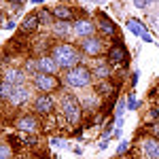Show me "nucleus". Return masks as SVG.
Returning <instances> with one entry per match:
<instances>
[{
  "mask_svg": "<svg viewBox=\"0 0 159 159\" xmlns=\"http://www.w3.org/2000/svg\"><path fill=\"white\" fill-rule=\"evenodd\" d=\"M55 32H57V34H66V25H64V24L55 25Z\"/></svg>",
  "mask_w": 159,
  "mask_h": 159,
  "instance_id": "nucleus-24",
  "label": "nucleus"
},
{
  "mask_svg": "<svg viewBox=\"0 0 159 159\" xmlns=\"http://www.w3.org/2000/svg\"><path fill=\"white\" fill-rule=\"evenodd\" d=\"M112 91V85H106V83H102V85H98V93H102V96H106V93H110Z\"/></svg>",
  "mask_w": 159,
  "mask_h": 159,
  "instance_id": "nucleus-22",
  "label": "nucleus"
},
{
  "mask_svg": "<svg viewBox=\"0 0 159 159\" xmlns=\"http://www.w3.org/2000/svg\"><path fill=\"white\" fill-rule=\"evenodd\" d=\"M53 17H57L60 21H72V19H74V13H72L70 7L60 4V7H53Z\"/></svg>",
  "mask_w": 159,
  "mask_h": 159,
  "instance_id": "nucleus-12",
  "label": "nucleus"
},
{
  "mask_svg": "<svg viewBox=\"0 0 159 159\" xmlns=\"http://www.w3.org/2000/svg\"><path fill=\"white\" fill-rule=\"evenodd\" d=\"M127 148H129V142H127V140H121V144H119V148H117V153L121 155V153H125Z\"/></svg>",
  "mask_w": 159,
  "mask_h": 159,
  "instance_id": "nucleus-23",
  "label": "nucleus"
},
{
  "mask_svg": "<svg viewBox=\"0 0 159 159\" xmlns=\"http://www.w3.org/2000/svg\"><path fill=\"white\" fill-rule=\"evenodd\" d=\"M0 106H2V98H0Z\"/></svg>",
  "mask_w": 159,
  "mask_h": 159,
  "instance_id": "nucleus-30",
  "label": "nucleus"
},
{
  "mask_svg": "<svg viewBox=\"0 0 159 159\" xmlns=\"http://www.w3.org/2000/svg\"><path fill=\"white\" fill-rule=\"evenodd\" d=\"M53 106H55V102H53V98H51L49 93H43V96H38L36 102H34V108H36V112H51L53 110Z\"/></svg>",
  "mask_w": 159,
  "mask_h": 159,
  "instance_id": "nucleus-8",
  "label": "nucleus"
},
{
  "mask_svg": "<svg viewBox=\"0 0 159 159\" xmlns=\"http://www.w3.org/2000/svg\"><path fill=\"white\" fill-rule=\"evenodd\" d=\"M127 28H129V32H134L136 36H142V34L147 32V30H144V25L140 24L138 19H129V21H127Z\"/></svg>",
  "mask_w": 159,
  "mask_h": 159,
  "instance_id": "nucleus-17",
  "label": "nucleus"
},
{
  "mask_svg": "<svg viewBox=\"0 0 159 159\" xmlns=\"http://www.w3.org/2000/svg\"><path fill=\"white\" fill-rule=\"evenodd\" d=\"M93 30H96V24H91L89 19H81V21H74V34L76 36H93Z\"/></svg>",
  "mask_w": 159,
  "mask_h": 159,
  "instance_id": "nucleus-5",
  "label": "nucleus"
},
{
  "mask_svg": "<svg viewBox=\"0 0 159 159\" xmlns=\"http://www.w3.org/2000/svg\"><path fill=\"white\" fill-rule=\"evenodd\" d=\"M147 2H148V0H134V4L138 7V9H142V7H147Z\"/></svg>",
  "mask_w": 159,
  "mask_h": 159,
  "instance_id": "nucleus-25",
  "label": "nucleus"
},
{
  "mask_svg": "<svg viewBox=\"0 0 159 159\" xmlns=\"http://www.w3.org/2000/svg\"><path fill=\"white\" fill-rule=\"evenodd\" d=\"M9 100H11L13 104H24L25 100H28V89H25L24 85H13Z\"/></svg>",
  "mask_w": 159,
  "mask_h": 159,
  "instance_id": "nucleus-10",
  "label": "nucleus"
},
{
  "mask_svg": "<svg viewBox=\"0 0 159 159\" xmlns=\"http://www.w3.org/2000/svg\"><path fill=\"white\" fill-rule=\"evenodd\" d=\"M123 60H127V49L123 47L121 43H115V45L108 49V61H112V64H121Z\"/></svg>",
  "mask_w": 159,
  "mask_h": 159,
  "instance_id": "nucleus-7",
  "label": "nucleus"
},
{
  "mask_svg": "<svg viewBox=\"0 0 159 159\" xmlns=\"http://www.w3.org/2000/svg\"><path fill=\"white\" fill-rule=\"evenodd\" d=\"M93 74H98L100 79H106V76H110V68H108V64H100L98 68L93 70Z\"/></svg>",
  "mask_w": 159,
  "mask_h": 159,
  "instance_id": "nucleus-18",
  "label": "nucleus"
},
{
  "mask_svg": "<svg viewBox=\"0 0 159 159\" xmlns=\"http://www.w3.org/2000/svg\"><path fill=\"white\" fill-rule=\"evenodd\" d=\"M83 51H85L87 55H100L102 53V40L96 36H87L85 40H83Z\"/></svg>",
  "mask_w": 159,
  "mask_h": 159,
  "instance_id": "nucleus-6",
  "label": "nucleus"
},
{
  "mask_svg": "<svg viewBox=\"0 0 159 159\" xmlns=\"http://www.w3.org/2000/svg\"><path fill=\"white\" fill-rule=\"evenodd\" d=\"M32 2H34V4H40V2H43V0H32Z\"/></svg>",
  "mask_w": 159,
  "mask_h": 159,
  "instance_id": "nucleus-29",
  "label": "nucleus"
},
{
  "mask_svg": "<svg viewBox=\"0 0 159 159\" xmlns=\"http://www.w3.org/2000/svg\"><path fill=\"white\" fill-rule=\"evenodd\" d=\"M127 106H129V108L134 110V108H138V102H136L134 98H129V102H127Z\"/></svg>",
  "mask_w": 159,
  "mask_h": 159,
  "instance_id": "nucleus-26",
  "label": "nucleus"
},
{
  "mask_svg": "<svg viewBox=\"0 0 159 159\" xmlns=\"http://www.w3.org/2000/svg\"><path fill=\"white\" fill-rule=\"evenodd\" d=\"M13 148L7 144V142H0V159H11Z\"/></svg>",
  "mask_w": 159,
  "mask_h": 159,
  "instance_id": "nucleus-19",
  "label": "nucleus"
},
{
  "mask_svg": "<svg viewBox=\"0 0 159 159\" xmlns=\"http://www.w3.org/2000/svg\"><path fill=\"white\" fill-rule=\"evenodd\" d=\"M144 153L148 159H159V140L157 138H147L144 140Z\"/></svg>",
  "mask_w": 159,
  "mask_h": 159,
  "instance_id": "nucleus-11",
  "label": "nucleus"
},
{
  "mask_svg": "<svg viewBox=\"0 0 159 159\" xmlns=\"http://www.w3.org/2000/svg\"><path fill=\"white\" fill-rule=\"evenodd\" d=\"M140 38H142V40H144V43H151V36H148L147 32H144V34H142V36H140Z\"/></svg>",
  "mask_w": 159,
  "mask_h": 159,
  "instance_id": "nucleus-28",
  "label": "nucleus"
},
{
  "mask_svg": "<svg viewBox=\"0 0 159 159\" xmlns=\"http://www.w3.org/2000/svg\"><path fill=\"white\" fill-rule=\"evenodd\" d=\"M36 119L34 117H21V119H17V127L21 129V132H32V129H36Z\"/></svg>",
  "mask_w": 159,
  "mask_h": 159,
  "instance_id": "nucleus-14",
  "label": "nucleus"
},
{
  "mask_svg": "<svg viewBox=\"0 0 159 159\" xmlns=\"http://www.w3.org/2000/svg\"><path fill=\"white\" fill-rule=\"evenodd\" d=\"M25 81V74L21 70H7V83L11 85H24Z\"/></svg>",
  "mask_w": 159,
  "mask_h": 159,
  "instance_id": "nucleus-15",
  "label": "nucleus"
},
{
  "mask_svg": "<svg viewBox=\"0 0 159 159\" xmlns=\"http://www.w3.org/2000/svg\"><path fill=\"white\" fill-rule=\"evenodd\" d=\"M36 28H38V15L32 13V15H28V17L24 19L21 30H24V32H32V30H36Z\"/></svg>",
  "mask_w": 159,
  "mask_h": 159,
  "instance_id": "nucleus-16",
  "label": "nucleus"
},
{
  "mask_svg": "<svg viewBox=\"0 0 159 159\" xmlns=\"http://www.w3.org/2000/svg\"><path fill=\"white\" fill-rule=\"evenodd\" d=\"M34 85L40 91H53L60 87V81L53 76V74H45V72H36L34 74Z\"/></svg>",
  "mask_w": 159,
  "mask_h": 159,
  "instance_id": "nucleus-4",
  "label": "nucleus"
},
{
  "mask_svg": "<svg viewBox=\"0 0 159 159\" xmlns=\"http://www.w3.org/2000/svg\"><path fill=\"white\" fill-rule=\"evenodd\" d=\"M4 28H7V30H13V28H15V21H7Z\"/></svg>",
  "mask_w": 159,
  "mask_h": 159,
  "instance_id": "nucleus-27",
  "label": "nucleus"
},
{
  "mask_svg": "<svg viewBox=\"0 0 159 159\" xmlns=\"http://www.w3.org/2000/svg\"><path fill=\"white\" fill-rule=\"evenodd\" d=\"M51 57L55 60V64L60 66V68H74V66H79V60H81V53L76 47L72 45H68V43H61V45H55L53 51H51Z\"/></svg>",
  "mask_w": 159,
  "mask_h": 159,
  "instance_id": "nucleus-1",
  "label": "nucleus"
},
{
  "mask_svg": "<svg viewBox=\"0 0 159 159\" xmlns=\"http://www.w3.org/2000/svg\"><path fill=\"white\" fill-rule=\"evenodd\" d=\"M157 91H159V85H157Z\"/></svg>",
  "mask_w": 159,
  "mask_h": 159,
  "instance_id": "nucleus-31",
  "label": "nucleus"
},
{
  "mask_svg": "<svg viewBox=\"0 0 159 159\" xmlns=\"http://www.w3.org/2000/svg\"><path fill=\"white\" fill-rule=\"evenodd\" d=\"M57 64L51 55H45V57H38V72H45V74H55L57 72Z\"/></svg>",
  "mask_w": 159,
  "mask_h": 159,
  "instance_id": "nucleus-9",
  "label": "nucleus"
},
{
  "mask_svg": "<svg viewBox=\"0 0 159 159\" xmlns=\"http://www.w3.org/2000/svg\"><path fill=\"white\" fill-rule=\"evenodd\" d=\"M100 30L104 32V34H108V36H112L115 32H117V25L112 24V19H108L106 15H100Z\"/></svg>",
  "mask_w": 159,
  "mask_h": 159,
  "instance_id": "nucleus-13",
  "label": "nucleus"
},
{
  "mask_svg": "<svg viewBox=\"0 0 159 159\" xmlns=\"http://www.w3.org/2000/svg\"><path fill=\"white\" fill-rule=\"evenodd\" d=\"M38 15V21H43V24H51V13L45 11V9H40V13H36Z\"/></svg>",
  "mask_w": 159,
  "mask_h": 159,
  "instance_id": "nucleus-21",
  "label": "nucleus"
},
{
  "mask_svg": "<svg viewBox=\"0 0 159 159\" xmlns=\"http://www.w3.org/2000/svg\"><path fill=\"white\" fill-rule=\"evenodd\" d=\"M61 110H64V117L70 125H76L81 119V104L74 100V96H64L61 98Z\"/></svg>",
  "mask_w": 159,
  "mask_h": 159,
  "instance_id": "nucleus-3",
  "label": "nucleus"
},
{
  "mask_svg": "<svg viewBox=\"0 0 159 159\" xmlns=\"http://www.w3.org/2000/svg\"><path fill=\"white\" fill-rule=\"evenodd\" d=\"M93 79V72L85 66H74L66 72V81L70 87H87Z\"/></svg>",
  "mask_w": 159,
  "mask_h": 159,
  "instance_id": "nucleus-2",
  "label": "nucleus"
},
{
  "mask_svg": "<svg viewBox=\"0 0 159 159\" xmlns=\"http://www.w3.org/2000/svg\"><path fill=\"white\" fill-rule=\"evenodd\" d=\"M11 89H13L11 83H0V98H9L11 96Z\"/></svg>",
  "mask_w": 159,
  "mask_h": 159,
  "instance_id": "nucleus-20",
  "label": "nucleus"
}]
</instances>
